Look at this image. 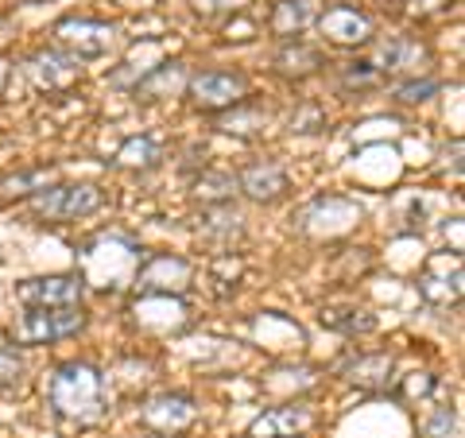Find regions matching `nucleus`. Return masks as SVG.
Instances as JSON below:
<instances>
[{
    "label": "nucleus",
    "mask_w": 465,
    "mask_h": 438,
    "mask_svg": "<svg viewBox=\"0 0 465 438\" xmlns=\"http://www.w3.org/2000/svg\"><path fill=\"white\" fill-rule=\"evenodd\" d=\"M47 403L58 419L90 427L109 412V384L105 373L85 361H66L58 364L47 381Z\"/></svg>",
    "instance_id": "obj_1"
},
{
    "label": "nucleus",
    "mask_w": 465,
    "mask_h": 438,
    "mask_svg": "<svg viewBox=\"0 0 465 438\" xmlns=\"http://www.w3.org/2000/svg\"><path fill=\"white\" fill-rule=\"evenodd\" d=\"M85 323L90 314L82 306H24V314L12 323V338L20 345H51L82 333Z\"/></svg>",
    "instance_id": "obj_2"
},
{
    "label": "nucleus",
    "mask_w": 465,
    "mask_h": 438,
    "mask_svg": "<svg viewBox=\"0 0 465 438\" xmlns=\"http://www.w3.org/2000/svg\"><path fill=\"white\" fill-rule=\"evenodd\" d=\"M105 206V194L90 183H51L32 194V214L43 222H78Z\"/></svg>",
    "instance_id": "obj_3"
},
{
    "label": "nucleus",
    "mask_w": 465,
    "mask_h": 438,
    "mask_svg": "<svg viewBox=\"0 0 465 438\" xmlns=\"http://www.w3.org/2000/svg\"><path fill=\"white\" fill-rule=\"evenodd\" d=\"M186 97L202 113H229L249 101V75L241 70H198L186 78Z\"/></svg>",
    "instance_id": "obj_4"
},
{
    "label": "nucleus",
    "mask_w": 465,
    "mask_h": 438,
    "mask_svg": "<svg viewBox=\"0 0 465 438\" xmlns=\"http://www.w3.org/2000/svg\"><path fill=\"white\" fill-rule=\"evenodd\" d=\"M116 24L105 20H90V16H66L54 24V39L58 47L74 58H101L116 47Z\"/></svg>",
    "instance_id": "obj_5"
},
{
    "label": "nucleus",
    "mask_w": 465,
    "mask_h": 438,
    "mask_svg": "<svg viewBox=\"0 0 465 438\" xmlns=\"http://www.w3.org/2000/svg\"><path fill=\"white\" fill-rule=\"evenodd\" d=\"M194 419H198V403L191 396H183V392H159V396L143 400L140 407V423L152 434H163V438L191 431Z\"/></svg>",
    "instance_id": "obj_6"
},
{
    "label": "nucleus",
    "mask_w": 465,
    "mask_h": 438,
    "mask_svg": "<svg viewBox=\"0 0 465 438\" xmlns=\"http://www.w3.org/2000/svg\"><path fill=\"white\" fill-rule=\"evenodd\" d=\"M27 78L43 94H66L82 82V58L66 55L63 47H43L27 58Z\"/></svg>",
    "instance_id": "obj_7"
},
{
    "label": "nucleus",
    "mask_w": 465,
    "mask_h": 438,
    "mask_svg": "<svg viewBox=\"0 0 465 438\" xmlns=\"http://www.w3.org/2000/svg\"><path fill=\"white\" fill-rule=\"evenodd\" d=\"M85 280L78 272L70 275H35L16 287V299L24 306H82Z\"/></svg>",
    "instance_id": "obj_8"
},
{
    "label": "nucleus",
    "mask_w": 465,
    "mask_h": 438,
    "mask_svg": "<svg viewBox=\"0 0 465 438\" xmlns=\"http://www.w3.org/2000/svg\"><path fill=\"white\" fill-rule=\"evenodd\" d=\"M186 284H191V264L183 256H152L148 264L136 272L140 295H174L179 299Z\"/></svg>",
    "instance_id": "obj_9"
},
{
    "label": "nucleus",
    "mask_w": 465,
    "mask_h": 438,
    "mask_svg": "<svg viewBox=\"0 0 465 438\" xmlns=\"http://www.w3.org/2000/svg\"><path fill=\"white\" fill-rule=\"evenodd\" d=\"M318 27H322V35L330 43H338V47H365L372 39V20L361 8H349V5L326 8L322 16H318Z\"/></svg>",
    "instance_id": "obj_10"
},
{
    "label": "nucleus",
    "mask_w": 465,
    "mask_h": 438,
    "mask_svg": "<svg viewBox=\"0 0 465 438\" xmlns=\"http://www.w3.org/2000/svg\"><path fill=\"white\" fill-rule=\"evenodd\" d=\"M419 295H423L430 306H450L461 299V256H439L430 260V268L419 275Z\"/></svg>",
    "instance_id": "obj_11"
},
{
    "label": "nucleus",
    "mask_w": 465,
    "mask_h": 438,
    "mask_svg": "<svg viewBox=\"0 0 465 438\" xmlns=\"http://www.w3.org/2000/svg\"><path fill=\"white\" fill-rule=\"evenodd\" d=\"M427 63H430V51L411 35H388L372 58V66L381 75H419Z\"/></svg>",
    "instance_id": "obj_12"
},
{
    "label": "nucleus",
    "mask_w": 465,
    "mask_h": 438,
    "mask_svg": "<svg viewBox=\"0 0 465 438\" xmlns=\"http://www.w3.org/2000/svg\"><path fill=\"white\" fill-rule=\"evenodd\" d=\"M314 427V407L307 403H280V407H268L252 427L249 438H299L302 431Z\"/></svg>",
    "instance_id": "obj_13"
},
{
    "label": "nucleus",
    "mask_w": 465,
    "mask_h": 438,
    "mask_svg": "<svg viewBox=\"0 0 465 438\" xmlns=\"http://www.w3.org/2000/svg\"><path fill=\"white\" fill-rule=\"evenodd\" d=\"M237 186L244 194H249L252 202H280L283 194H287V186H291V179H287V171L280 167V164H272V159H264V164H252V167H244L241 171V179H237Z\"/></svg>",
    "instance_id": "obj_14"
},
{
    "label": "nucleus",
    "mask_w": 465,
    "mask_h": 438,
    "mask_svg": "<svg viewBox=\"0 0 465 438\" xmlns=\"http://www.w3.org/2000/svg\"><path fill=\"white\" fill-rule=\"evenodd\" d=\"M198 237L213 244V248H232V241L244 237V222L241 214L232 210V202H225V206H206L198 217Z\"/></svg>",
    "instance_id": "obj_15"
},
{
    "label": "nucleus",
    "mask_w": 465,
    "mask_h": 438,
    "mask_svg": "<svg viewBox=\"0 0 465 438\" xmlns=\"http://www.w3.org/2000/svg\"><path fill=\"white\" fill-rule=\"evenodd\" d=\"M391 369H396V357L391 353H361L353 361L341 364V376L357 388H369V392H381L391 384Z\"/></svg>",
    "instance_id": "obj_16"
},
{
    "label": "nucleus",
    "mask_w": 465,
    "mask_h": 438,
    "mask_svg": "<svg viewBox=\"0 0 465 438\" xmlns=\"http://www.w3.org/2000/svg\"><path fill=\"white\" fill-rule=\"evenodd\" d=\"M314 20H318V0H275L268 27H272V35L291 43L299 32H307Z\"/></svg>",
    "instance_id": "obj_17"
},
{
    "label": "nucleus",
    "mask_w": 465,
    "mask_h": 438,
    "mask_svg": "<svg viewBox=\"0 0 465 438\" xmlns=\"http://www.w3.org/2000/svg\"><path fill=\"white\" fill-rule=\"evenodd\" d=\"M326 66V58H322V51L318 47H311V43H283L280 47V55H275V70H280L283 78H311V75H318V70Z\"/></svg>",
    "instance_id": "obj_18"
},
{
    "label": "nucleus",
    "mask_w": 465,
    "mask_h": 438,
    "mask_svg": "<svg viewBox=\"0 0 465 438\" xmlns=\"http://www.w3.org/2000/svg\"><path fill=\"white\" fill-rule=\"evenodd\" d=\"M183 82H186V66H183V63H159V66H152V70H143L140 82L133 85V94H136L140 101L171 97Z\"/></svg>",
    "instance_id": "obj_19"
},
{
    "label": "nucleus",
    "mask_w": 465,
    "mask_h": 438,
    "mask_svg": "<svg viewBox=\"0 0 465 438\" xmlns=\"http://www.w3.org/2000/svg\"><path fill=\"white\" fill-rule=\"evenodd\" d=\"M159 159H163V148H159L152 136H133L128 144H121V152H116V167L152 171V167H159Z\"/></svg>",
    "instance_id": "obj_20"
},
{
    "label": "nucleus",
    "mask_w": 465,
    "mask_h": 438,
    "mask_svg": "<svg viewBox=\"0 0 465 438\" xmlns=\"http://www.w3.org/2000/svg\"><path fill=\"white\" fill-rule=\"evenodd\" d=\"M322 326L338 330V333H372L376 330V318L361 306H322Z\"/></svg>",
    "instance_id": "obj_21"
},
{
    "label": "nucleus",
    "mask_w": 465,
    "mask_h": 438,
    "mask_svg": "<svg viewBox=\"0 0 465 438\" xmlns=\"http://www.w3.org/2000/svg\"><path fill=\"white\" fill-rule=\"evenodd\" d=\"M198 198L206 202V206H225V202H232V191H237V179L225 171H202L198 183H194Z\"/></svg>",
    "instance_id": "obj_22"
},
{
    "label": "nucleus",
    "mask_w": 465,
    "mask_h": 438,
    "mask_svg": "<svg viewBox=\"0 0 465 438\" xmlns=\"http://www.w3.org/2000/svg\"><path fill=\"white\" fill-rule=\"evenodd\" d=\"M43 186H51V171L35 167V171H20V174L0 179V194H5V198H24V194H39Z\"/></svg>",
    "instance_id": "obj_23"
},
{
    "label": "nucleus",
    "mask_w": 465,
    "mask_h": 438,
    "mask_svg": "<svg viewBox=\"0 0 465 438\" xmlns=\"http://www.w3.org/2000/svg\"><path fill=\"white\" fill-rule=\"evenodd\" d=\"M381 82H384V75L372 66V58H357V63L341 66V85L345 90L365 94V90H381Z\"/></svg>",
    "instance_id": "obj_24"
},
{
    "label": "nucleus",
    "mask_w": 465,
    "mask_h": 438,
    "mask_svg": "<svg viewBox=\"0 0 465 438\" xmlns=\"http://www.w3.org/2000/svg\"><path fill=\"white\" fill-rule=\"evenodd\" d=\"M27 381V361L20 349L0 345V392H16Z\"/></svg>",
    "instance_id": "obj_25"
},
{
    "label": "nucleus",
    "mask_w": 465,
    "mask_h": 438,
    "mask_svg": "<svg viewBox=\"0 0 465 438\" xmlns=\"http://www.w3.org/2000/svg\"><path fill=\"white\" fill-rule=\"evenodd\" d=\"M434 94H439V82H434V78H411V82L396 85V101H400V105H419V101H430Z\"/></svg>",
    "instance_id": "obj_26"
},
{
    "label": "nucleus",
    "mask_w": 465,
    "mask_h": 438,
    "mask_svg": "<svg viewBox=\"0 0 465 438\" xmlns=\"http://www.w3.org/2000/svg\"><path fill=\"white\" fill-rule=\"evenodd\" d=\"M291 133H318V128H326V113L318 105H302L295 116L287 121Z\"/></svg>",
    "instance_id": "obj_27"
},
{
    "label": "nucleus",
    "mask_w": 465,
    "mask_h": 438,
    "mask_svg": "<svg viewBox=\"0 0 465 438\" xmlns=\"http://www.w3.org/2000/svg\"><path fill=\"white\" fill-rule=\"evenodd\" d=\"M423 431H427V438H450L458 431V412H454V407H439V412L427 419Z\"/></svg>",
    "instance_id": "obj_28"
},
{
    "label": "nucleus",
    "mask_w": 465,
    "mask_h": 438,
    "mask_svg": "<svg viewBox=\"0 0 465 438\" xmlns=\"http://www.w3.org/2000/svg\"><path fill=\"white\" fill-rule=\"evenodd\" d=\"M249 0H194V8L202 12V16H217V12H237L244 8Z\"/></svg>",
    "instance_id": "obj_29"
},
{
    "label": "nucleus",
    "mask_w": 465,
    "mask_h": 438,
    "mask_svg": "<svg viewBox=\"0 0 465 438\" xmlns=\"http://www.w3.org/2000/svg\"><path fill=\"white\" fill-rule=\"evenodd\" d=\"M434 373H415L411 381H407V388H403V396H427V392H434Z\"/></svg>",
    "instance_id": "obj_30"
},
{
    "label": "nucleus",
    "mask_w": 465,
    "mask_h": 438,
    "mask_svg": "<svg viewBox=\"0 0 465 438\" xmlns=\"http://www.w3.org/2000/svg\"><path fill=\"white\" fill-rule=\"evenodd\" d=\"M450 0H411V8L415 12H434V8H446Z\"/></svg>",
    "instance_id": "obj_31"
},
{
    "label": "nucleus",
    "mask_w": 465,
    "mask_h": 438,
    "mask_svg": "<svg viewBox=\"0 0 465 438\" xmlns=\"http://www.w3.org/2000/svg\"><path fill=\"white\" fill-rule=\"evenodd\" d=\"M8 78H12V63H8V58H0V94H5Z\"/></svg>",
    "instance_id": "obj_32"
}]
</instances>
